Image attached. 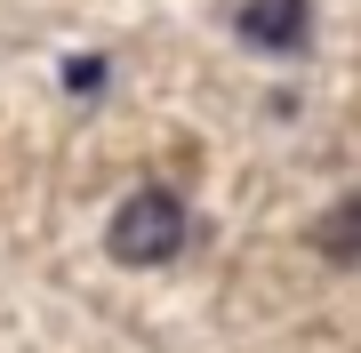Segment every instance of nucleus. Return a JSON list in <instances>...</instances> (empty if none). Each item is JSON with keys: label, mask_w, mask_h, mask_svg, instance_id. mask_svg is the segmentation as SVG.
Masks as SVG:
<instances>
[{"label": "nucleus", "mask_w": 361, "mask_h": 353, "mask_svg": "<svg viewBox=\"0 0 361 353\" xmlns=\"http://www.w3.org/2000/svg\"><path fill=\"white\" fill-rule=\"evenodd\" d=\"M97 80H104V65H97V56H80V65H65V89H73V97H89Z\"/></svg>", "instance_id": "20e7f679"}, {"label": "nucleus", "mask_w": 361, "mask_h": 353, "mask_svg": "<svg viewBox=\"0 0 361 353\" xmlns=\"http://www.w3.org/2000/svg\"><path fill=\"white\" fill-rule=\"evenodd\" d=\"M313 249H322L329 265H361V193H353V201H337V209L313 225Z\"/></svg>", "instance_id": "7ed1b4c3"}, {"label": "nucleus", "mask_w": 361, "mask_h": 353, "mask_svg": "<svg viewBox=\"0 0 361 353\" xmlns=\"http://www.w3.org/2000/svg\"><path fill=\"white\" fill-rule=\"evenodd\" d=\"M185 201L169 193V185H137L129 201L113 209V233H104V249H113V265H169L185 249Z\"/></svg>", "instance_id": "f257e3e1"}, {"label": "nucleus", "mask_w": 361, "mask_h": 353, "mask_svg": "<svg viewBox=\"0 0 361 353\" xmlns=\"http://www.w3.org/2000/svg\"><path fill=\"white\" fill-rule=\"evenodd\" d=\"M233 32H241L249 49H265V56H297L313 40V0H241Z\"/></svg>", "instance_id": "f03ea898"}]
</instances>
